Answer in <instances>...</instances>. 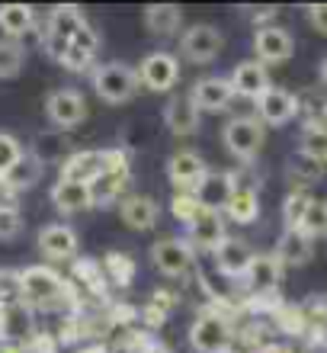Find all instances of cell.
<instances>
[{
  "label": "cell",
  "instance_id": "obj_1",
  "mask_svg": "<svg viewBox=\"0 0 327 353\" xmlns=\"http://www.w3.org/2000/svg\"><path fill=\"white\" fill-rule=\"evenodd\" d=\"M222 141H224V148L231 151L234 158L251 161V158L260 154L263 141H266V132H263L260 119H251V116H234L231 122H224Z\"/></svg>",
  "mask_w": 327,
  "mask_h": 353
},
{
  "label": "cell",
  "instance_id": "obj_2",
  "mask_svg": "<svg viewBox=\"0 0 327 353\" xmlns=\"http://www.w3.org/2000/svg\"><path fill=\"white\" fill-rule=\"evenodd\" d=\"M94 90L106 103H125L138 93V74H135V68L109 61L94 71Z\"/></svg>",
  "mask_w": 327,
  "mask_h": 353
},
{
  "label": "cell",
  "instance_id": "obj_3",
  "mask_svg": "<svg viewBox=\"0 0 327 353\" xmlns=\"http://www.w3.org/2000/svg\"><path fill=\"white\" fill-rule=\"evenodd\" d=\"M224 48V36L218 26H209V23H196V26H189L180 39V52L183 58H189L193 65H209V61H215L222 55Z\"/></svg>",
  "mask_w": 327,
  "mask_h": 353
},
{
  "label": "cell",
  "instance_id": "obj_4",
  "mask_svg": "<svg viewBox=\"0 0 327 353\" xmlns=\"http://www.w3.org/2000/svg\"><path fill=\"white\" fill-rule=\"evenodd\" d=\"M65 292V283L52 267H26L23 270V302L29 308L52 305L58 296Z\"/></svg>",
  "mask_w": 327,
  "mask_h": 353
},
{
  "label": "cell",
  "instance_id": "obj_5",
  "mask_svg": "<svg viewBox=\"0 0 327 353\" xmlns=\"http://www.w3.org/2000/svg\"><path fill=\"white\" fill-rule=\"evenodd\" d=\"M36 337L32 327V308L26 302H7L0 305V347H23Z\"/></svg>",
  "mask_w": 327,
  "mask_h": 353
},
{
  "label": "cell",
  "instance_id": "obj_6",
  "mask_svg": "<svg viewBox=\"0 0 327 353\" xmlns=\"http://www.w3.org/2000/svg\"><path fill=\"white\" fill-rule=\"evenodd\" d=\"M135 74H138V84H145L148 90L167 93V90H173V84L180 81V65L170 52H151V55L141 58V65Z\"/></svg>",
  "mask_w": 327,
  "mask_h": 353
},
{
  "label": "cell",
  "instance_id": "obj_7",
  "mask_svg": "<svg viewBox=\"0 0 327 353\" xmlns=\"http://www.w3.org/2000/svg\"><path fill=\"white\" fill-rule=\"evenodd\" d=\"M253 52L263 68L266 65H286L295 52L292 32L286 26H260L253 32Z\"/></svg>",
  "mask_w": 327,
  "mask_h": 353
},
{
  "label": "cell",
  "instance_id": "obj_8",
  "mask_svg": "<svg viewBox=\"0 0 327 353\" xmlns=\"http://www.w3.org/2000/svg\"><path fill=\"white\" fill-rule=\"evenodd\" d=\"M45 112H48V122H52V125H58V129H74V125H81V122L87 119V100L81 90L65 87V90L48 93Z\"/></svg>",
  "mask_w": 327,
  "mask_h": 353
},
{
  "label": "cell",
  "instance_id": "obj_9",
  "mask_svg": "<svg viewBox=\"0 0 327 353\" xmlns=\"http://www.w3.org/2000/svg\"><path fill=\"white\" fill-rule=\"evenodd\" d=\"M167 176L170 183L177 186V193H196V186L209 176V168L202 154H196V151H177L167 161Z\"/></svg>",
  "mask_w": 327,
  "mask_h": 353
},
{
  "label": "cell",
  "instance_id": "obj_10",
  "mask_svg": "<svg viewBox=\"0 0 327 353\" xmlns=\"http://www.w3.org/2000/svg\"><path fill=\"white\" fill-rule=\"evenodd\" d=\"M151 261L164 276H183L193 267V248L180 238H160L151 248Z\"/></svg>",
  "mask_w": 327,
  "mask_h": 353
},
{
  "label": "cell",
  "instance_id": "obj_11",
  "mask_svg": "<svg viewBox=\"0 0 327 353\" xmlns=\"http://www.w3.org/2000/svg\"><path fill=\"white\" fill-rule=\"evenodd\" d=\"M257 112H260V122H266V125H286L299 112V97L292 90H282V87H270L257 100Z\"/></svg>",
  "mask_w": 327,
  "mask_h": 353
},
{
  "label": "cell",
  "instance_id": "obj_12",
  "mask_svg": "<svg viewBox=\"0 0 327 353\" xmlns=\"http://www.w3.org/2000/svg\"><path fill=\"white\" fill-rule=\"evenodd\" d=\"M189 100H193V106H196L199 112H222L224 106L234 100L231 81H228V77H202V81L193 84Z\"/></svg>",
  "mask_w": 327,
  "mask_h": 353
},
{
  "label": "cell",
  "instance_id": "obj_13",
  "mask_svg": "<svg viewBox=\"0 0 327 353\" xmlns=\"http://www.w3.org/2000/svg\"><path fill=\"white\" fill-rule=\"evenodd\" d=\"M189 344L199 353H218L228 344V321L222 315H199L189 327Z\"/></svg>",
  "mask_w": 327,
  "mask_h": 353
},
{
  "label": "cell",
  "instance_id": "obj_14",
  "mask_svg": "<svg viewBox=\"0 0 327 353\" xmlns=\"http://www.w3.org/2000/svg\"><path fill=\"white\" fill-rule=\"evenodd\" d=\"M77 248H81V238L67 225H45L39 232V254L45 261H67L77 254Z\"/></svg>",
  "mask_w": 327,
  "mask_h": 353
},
{
  "label": "cell",
  "instance_id": "obj_15",
  "mask_svg": "<svg viewBox=\"0 0 327 353\" xmlns=\"http://www.w3.org/2000/svg\"><path fill=\"white\" fill-rule=\"evenodd\" d=\"M228 81H231L234 97H247V100H260L263 93L273 87L270 84V71H266L257 58H253V61H241Z\"/></svg>",
  "mask_w": 327,
  "mask_h": 353
},
{
  "label": "cell",
  "instance_id": "obj_16",
  "mask_svg": "<svg viewBox=\"0 0 327 353\" xmlns=\"http://www.w3.org/2000/svg\"><path fill=\"white\" fill-rule=\"evenodd\" d=\"M189 238L196 248H206V251H215L218 244L228 238V228H224V215L215 209H199L196 219L187 225Z\"/></svg>",
  "mask_w": 327,
  "mask_h": 353
},
{
  "label": "cell",
  "instance_id": "obj_17",
  "mask_svg": "<svg viewBox=\"0 0 327 353\" xmlns=\"http://www.w3.org/2000/svg\"><path fill=\"white\" fill-rule=\"evenodd\" d=\"M212 257H215L218 270H222L224 276L234 279V276H244V273H247V267H251V261H253V248L244 241V238L228 234L215 251H212Z\"/></svg>",
  "mask_w": 327,
  "mask_h": 353
},
{
  "label": "cell",
  "instance_id": "obj_18",
  "mask_svg": "<svg viewBox=\"0 0 327 353\" xmlns=\"http://www.w3.org/2000/svg\"><path fill=\"white\" fill-rule=\"evenodd\" d=\"M42 174H45V158L39 151H23L17 164L3 174V180H7V186L13 193H26V190H32L42 180Z\"/></svg>",
  "mask_w": 327,
  "mask_h": 353
},
{
  "label": "cell",
  "instance_id": "obj_19",
  "mask_svg": "<svg viewBox=\"0 0 327 353\" xmlns=\"http://www.w3.org/2000/svg\"><path fill=\"white\" fill-rule=\"evenodd\" d=\"M273 254L279 257L282 267H305V263L315 257V241H311L302 228H286Z\"/></svg>",
  "mask_w": 327,
  "mask_h": 353
},
{
  "label": "cell",
  "instance_id": "obj_20",
  "mask_svg": "<svg viewBox=\"0 0 327 353\" xmlns=\"http://www.w3.org/2000/svg\"><path fill=\"white\" fill-rule=\"evenodd\" d=\"M247 279V289L251 292H273V289L279 286L282 279V263L276 254H253L251 267L244 273Z\"/></svg>",
  "mask_w": 327,
  "mask_h": 353
},
{
  "label": "cell",
  "instance_id": "obj_21",
  "mask_svg": "<svg viewBox=\"0 0 327 353\" xmlns=\"http://www.w3.org/2000/svg\"><path fill=\"white\" fill-rule=\"evenodd\" d=\"M119 215L122 222L129 225V228H135V232H148V228H154L158 225V215H160V205L151 199V196H125L119 205Z\"/></svg>",
  "mask_w": 327,
  "mask_h": 353
},
{
  "label": "cell",
  "instance_id": "obj_22",
  "mask_svg": "<svg viewBox=\"0 0 327 353\" xmlns=\"http://www.w3.org/2000/svg\"><path fill=\"white\" fill-rule=\"evenodd\" d=\"M100 174H103V151H74L61 164V180H74V183L90 186Z\"/></svg>",
  "mask_w": 327,
  "mask_h": 353
},
{
  "label": "cell",
  "instance_id": "obj_23",
  "mask_svg": "<svg viewBox=\"0 0 327 353\" xmlns=\"http://www.w3.org/2000/svg\"><path fill=\"white\" fill-rule=\"evenodd\" d=\"M52 205L65 215L87 212V209L94 205V199H90V186L74 183V180H58V183L52 186Z\"/></svg>",
  "mask_w": 327,
  "mask_h": 353
},
{
  "label": "cell",
  "instance_id": "obj_24",
  "mask_svg": "<svg viewBox=\"0 0 327 353\" xmlns=\"http://www.w3.org/2000/svg\"><path fill=\"white\" fill-rule=\"evenodd\" d=\"M231 193H234V180L231 174H222V170H209V176L196 186L199 205L202 209H215V212H222L224 203L231 199Z\"/></svg>",
  "mask_w": 327,
  "mask_h": 353
},
{
  "label": "cell",
  "instance_id": "obj_25",
  "mask_svg": "<svg viewBox=\"0 0 327 353\" xmlns=\"http://www.w3.org/2000/svg\"><path fill=\"white\" fill-rule=\"evenodd\" d=\"M87 26V17L81 7H71V3H65V7H55L52 10V17H48V32L45 39H55V42H67L71 36H77L81 29Z\"/></svg>",
  "mask_w": 327,
  "mask_h": 353
},
{
  "label": "cell",
  "instance_id": "obj_26",
  "mask_svg": "<svg viewBox=\"0 0 327 353\" xmlns=\"http://www.w3.org/2000/svg\"><path fill=\"white\" fill-rule=\"evenodd\" d=\"M164 122L173 135H193L199 129V110L193 106L189 97H173L164 106Z\"/></svg>",
  "mask_w": 327,
  "mask_h": 353
},
{
  "label": "cell",
  "instance_id": "obj_27",
  "mask_svg": "<svg viewBox=\"0 0 327 353\" xmlns=\"http://www.w3.org/2000/svg\"><path fill=\"white\" fill-rule=\"evenodd\" d=\"M141 19H145V29H148L151 36L167 39L183 26V10L173 7V3H154V7L145 10V17Z\"/></svg>",
  "mask_w": 327,
  "mask_h": 353
},
{
  "label": "cell",
  "instance_id": "obj_28",
  "mask_svg": "<svg viewBox=\"0 0 327 353\" xmlns=\"http://www.w3.org/2000/svg\"><path fill=\"white\" fill-rule=\"evenodd\" d=\"M125 186H129V170H103L90 183V199L94 205H109L125 193Z\"/></svg>",
  "mask_w": 327,
  "mask_h": 353
},
{
  "label": "cell",
  "instance_id": "obj_29",
  "mask_svg": "<svg viewBox=\"0 0 327 353\" xmlns=\"http://www.w3.org/2000/svg\"><path fill=\"white\" fill-rule=\"evenodd\" d=\"M222 212L228 215L231 222H238V225H251V222L260 219V199H257L253 190H234L231 199L224 203Z\"/></svg>",
  "mask_w": 327,
  "mask_h": 353
},
{
  "label": "cell",
  "instance_id": "obj_30",
  "mask_svg": "<svg viewBox=\"0 0 327 353\" xmlns=\"http://www.w3.org/2000/svg\"><path fill=\"white\" fill-rule=\"evenodd\" d=\"M286 174H289V180L295 183V190H305V186L318 183L321 176H324V161H318V158H311V154H305V151H299V154H292L289 158Z\"/></svg>",
  "mask_w": 327,
  "mask_h": 353
},
{
  "label": "cell",
  "instance_id": "obj_31",
  "mask_svg": "<svg viewBox=\"0 0 327 353\" xmlns=\"http://www.w3.org/2000/svg\"><path fill=\"white\" fill-rule=\"evenodd\" d=\"M32 23H36V17H32V10L23 7V3L0 7V29H3L10 39H17V42L26 36V32H32Z\"/></svg>",
  "mask_w": 327,
  "mask_h": 353
},
{
  "label": "cell",
  "instance_id": "obj_32",
  "mask_svg": "<svg viewBox=\"0 0 327 353\" xmlns=\"http://www.w3.org/2000/svg\"><path fill=\"white\" fill-rule=\"evenodd\" d=\"M26 65V48L17 39H0V77H17Z\"/></svg>",
  "mask_w": 327,
  "mask_h": 353
},
{
  "label": "cell",
  "instance_id": "obj_33",
  "mask_svg": "<svg viewBox=\"0 0 327 353\" xmlns=\"http://www.w3.org/2000/svg\"><path fill=\"white\" fill-rule=\"evenodd\" d=\"M311 205V196L308 190H292L286 196V203H282V219H286V228H302V219L308 212Z\"/></svg>",
  "mask_w": 327,
  "mask_h": 353
},
{
  "label": "cell",
  "instance_id": "obj_34",
  "mask_svg": "<svg viewBox=\"0 0 327 353\" xmlns=\"http://www.w3.org/2000/svg\"><path fill=\"white\" fill-rule=\"evenodd\" d=\"M302 232L308 234L311 241L327 234V203L324 199H311L308 212H305V219H302Z\"/></svg>",
  "mask_w": 327,
  "mask_h": 353
},
{
  "label": "cell",
  "instance_id": "obj_35",
  "mask_svg": "<svg viewBox=\"0 0 327 353\" xmlns=\"http://www.w3.org/2000/svg\"><path fill=\"white\" fill-rule=\"evenodd\" d=\"M23 302V270L0 267V305Z\"/></svg>",
  "mask_w": 327,
  "mask_h": 353
},
{
  "label": "cell",
  "instance_id": "obj_36",
  "mask_svg": "<svg viewBox=\"0 0 327 353\" xmlns=\"http://www.w3.org/2000/svg\"><path fill=\"white\" fill-rule=\"evenodd\" d=\"M202 209L196 199V193H177L173 199H170V212H173V219H180V222H193L196 219V212Z\"/></svg>",
  "mask_w": 327,
  "mask_h": 353
},
{
  "label": "cell",
  "instance_id": "obj_37",
  "mask_svg": "<svg viewBox=\"0 0 327 353\" xmlns=\"http://www.w3.org/2000/svg\"><path fill=\"white\" fill-rule=\"evenodd\" d=\"M23 232V215L17 205H0V241H13Z\"/></svg>",
  "mask_w": 327,
  "mask_h": 353
},
{
  "label": "cell",
  "instance_id": "obj_38",
  "mask_svg": "<svg viewBox=\"0 0 327 353\" xmlns=\"http://www.w3.org/2000/svg\"><path fill=\"white\" fill-rule=\"evenodd\" d=\"M106 273H112V279L119 283V286H125L131 276H135V267H131V257H125V254H109L103 263Z\"/></svg>",
  "mask_w": 327,
  "mask_h": 353
},
{
  "label": "cell",
  "instance_id": "obj_39",
  "mask_svg": "<svg viewBox=\"0 0 327 353\" xmlns=\"http://www.w3.org/2000/svg\"><path fill=\"white\" fill-rule=\"evenodd\" d=\"M19 154H23V145H19L10 132H0V176L7 174L13 164H17Z\"/></svg>",
  "mask_w": 327,
  "mask_h": 353
},
{
  "label": "cell",
  "instance_id": "obj_40",
  "mask_svg": "<svg viewBox=\"0 0 327 353\" xmlns=\"http://www.w3.org/2000/svg\"><path fill=\"white\" fill-rule=\"evenodd\" d=\"M67 48H77V52H84V55H96V48H100V36H96V29L87 23L77 36L67 39Z\"/></svg>",
  "mask_w": 327,
  "mask_h": 353
},
{
  "label": "cell",
  "instance_id": "obj_41",
  "mask_svg": "<svg viewBox=\"0 0 327 353\" xmlns=\"http://www.w3.org/2000/svg\"><path fill=\"white\" fill-rule=\"evenodd\" d=\"M308 23L315 32L327 36V3H311L308 7Z\"/></svg>",
  "mask_w": 327,
  "mask_h": 353
},
{
  "label": "cell",
  "instance_id": "obj_42",
  "mask_svg": "<svg viewBox=\"0 0 327 353\" xmlns=\"http://www.w3.org/2000/svg\"><path fill=\"white\" fill-rule=\"evenodd\" d=\"M23 353H55V344H52V337L36 334L26 347H23Z\"/></svg>",
  "mask_w": 327,
  "mask_h": 353
},
{
  "label": "cell",
  "instance_id": "obj_43",
  "mask_svg": "<svg viewBox=\"0 0 327 353\" xmlns=\"http://www.w3.org/2000/svg\"><path fill=\"white\" fill-rule=\"evenodd\" d=\"M10 196H13V190H10V186H7V180L0 176V205H17V203H13V199H10Z\"/></svg>",
  "mask_w": 327,
  "mask_h": 353
},
{
  "label": "cell",
  "instance_id": "obj_44",
  "mask_svg": "<svg viewBox=\"0 0 327 353\" xmlns=\"http://www.w3.org/2000/svg\"><path fill=\"white\" fill-rule=\"evenodd\" d=\"M318 77H321V84L327 87V55L321 58V65H318Z\"/></svg>",
  "mask_w": 327,
  "mask_h": 353
}]
</instances>
